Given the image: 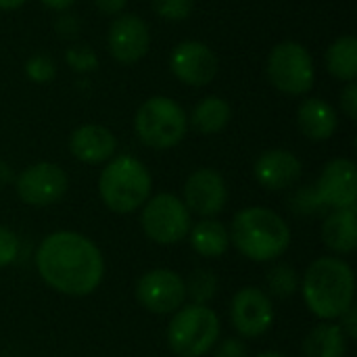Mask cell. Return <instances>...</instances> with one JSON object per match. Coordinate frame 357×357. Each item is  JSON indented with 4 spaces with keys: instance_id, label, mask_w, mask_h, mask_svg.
Instances as JSON below:
<instances>
[{
    "instance_id": "6da1fadb",
    "label": "cell",
    "mask_w": 357,
    "mask_h": 357,
    "mask_svg": "<svg viewBox=\"0 0 357 357\" xmlns=\"http://www.w3.org/2000/svg\"><path fill=\"white\" fill-rule=\"evenodd\" d=\"M36 268L50 289L69 297L94 293L105 276L100 249L84 234L69 230L52 232L40 243Z\"/></svg>"
},
{
    "instance_id": "7a4b0ae2",
    "label": "cell",
    "mask_w": 357,
    "mask_h": 357,
    "mask_svg": "<svg viewBox=\"0 0 357 357\" xmlns=\"http://www.w3.org/2000/svg\"><path fill=\"white\" fill-rule=\"evenodd\" d=\"M301 295L320 320H339L356 299V274L341 257L316 259L301 280Z\"/></svg>"
},
{
    "instance_id": "3957f363",
    "label": "cell",
    "mask_w": 357,
    "mask_h": 357,
    "mask_svg": "<svg viewBox=\"0 0 357 357\" xmlns=\"http://www.w3.org/2000/svg\"><path fill=\"white\" fill-rule=\"evenodd\" d=\"M230 243L251 261H274L291 247V228L268 207H247L232 220Z\"/></svg>"
},
{
    "instance_id": "277c9868",
    "label": "cell",
    "mask_w": 357,
    "mask_h": 357,
    "mask_svg": "<svg viewBox=\"0 0 357 357\" xmlns=\"http://www.w3.org/2000/svg\"><path fill=\"white\" fill-rule=\"evenodd\" d=\"M357 201V169L351 159H333L324 165L314 186L299 188L293 199V211L314 215L322 209H349Z\"/></svg>"
},
{
    "instance_id": "5b68a950",
    "label": "cell",
    "mask_w": 357,
    "mask_h": 357,
    "mask_svg": "<svg viewBox=\"0 0 357 357\" xmlns=\"http://www.w3.org/2000/svg\"><path fill=\"white\" fill-rule=\"evenodd\" d=\"M153 190V178L144 163L132 155H119L107 161L98 178L100 201L113 213H134L140 209Z\"/></svg>"
},
{
    "instance_id": "8992f818",
    "label": "cell",
    "mask_w": 357,
    "mask_h": 357,
    "mask_svg": "<svg viewBox=\"0 0 357 357\" xmlns=\"http://www.w3.org/2000/svg\"><path fill=\"white\" fill-rule=\"evenodd\" d=\"M188 130L186 111L169 96L146 98L134 117V132L142 144L165 151L182 142Z\"/></svg>"
},
{
    "instance_id": "52a82bcc",
    "label": "cell",
    "mask_w": 357,
    "mask_h": 357,
    "mask_svg": "<svg viewBox=\"0 0 357 357\" xmlns=\"http://www.w3.org/2000/svg\"><path fill=\"white\" fill-rule=\"evenodd\" d=\"M220 341V318L207 305L180 307L167 326V345L178 357L207 356Z\"/></svg>"
},
{
    "instance_id": "ba28073f",
    "label": "cell",
    "mask_w": 357,
    "mask_h": 357,
    "mask_svg": "<svg viewBox=\"0 0 357 357\" xmlns=\"http://www.w3.org/2000/svg\"><path fill=\"white\" fill-rule=\"evenodd\" d=\"M268 77L272 86L284 94L301 96L314 88L316 69L307 48L299 42H280L268 56Z\"/></svg>"
},
{
    "instance_id": "9c48e42d",
    "label": "cell",
    "mask_w": 357,
    "mask_h": 357,
    "mask_svg": "<svg viewBox=\"0 0 357 357\" xmlns=\"http://www.w3.org/2000/svg\"><path fill=\"white\" fill-rule=\"evenodd\" d=\"M140 224L144 234L157 245H176L192 228L190 211L184 201L169 192H159L142 205Z\"/></svg>"
},
{
    "instance_id": "30bf717a",
    "label": "cell",
    "mask_w": 357,
    "mask_h": 357,
    "mask_svg": "<svg viewBox=\"0 0 357 357\" xmlns=\"http://www.w3.org/2000/svg\"><path fill=\"white\" fill-rule=\"evenodd\" d=\"M136 299L151 314H176L180 307H184L186 301L184 278L167 268L151 270L136 282Z\"/></svg>"
},
{
    "instance_id": "8fae6325",
    "label": "cell",
    "mask_w": 357,
    "mask_h": 357,
    "mask_svg": "<svg viewBox=\"0 0 357 357\" xmlns=\"http://www.w3.org/2000/svg\"><path fill=\"white\" fill-rule=\"evenodd\" d=\"M69 180L63 167L42 161L29 165L15 178L17 197L31 207H48L59 203L67 192Z\"/></svg>"
},
{
    "instance_id": "7c38bea8",
    "label": "cell",
    "mask_w": 357,
    "mask_h": 357,
    "mask_svg": "<svg viewBox=\"0 0 357 357\" xmlns=\"http://www.w3.org/2000/svg\"><path fill=\"white\" fill-rule=\"evenodd\" d=\"M230 320L234 331L245 339L261 337L274 324V305L270 295L257 287L241 289L230 303Z\"/></svg>"
},
{
    "instance_id": "4fadbf2b",
    "label": "cell",
    "mask_w": 357,
    "mask_h": 357,
    "mask_svg": "<svg viewBox=\"0 0 357 357\" xmlns=\"http://www.w3.org/2000/svg\"><path fill=\"white\" fill-rule=\"evenodd\" d=\"M169 67L172 73L186 86H207L215 79L220 63L215 52L197 40H186L180 42L169 56Z\"/></svg>"
},
{
    "instance_id": "5bb4252c",
    "label": "cell",
    "mask_w": 357,
    "mask_h": 357,
    "mask_svg": "<svg viewBox=\"0 0 357 357\" xmlns=\"http://www.w3.org/2000/svg\"><path fill=\"white\" fill-rule=\"evenodd\" d=\"M228 203V186L220 172L201 167L192 172L184 184V205L190 213L213 218L224 211Z\"/></svg>"
},
{
    "instance_id": "9a60e30c",
    "label": "cell",
    "mask_w": 357,
    "mask_h": 357,
    "mask_svg": "<svg viewBox=\"0 0 357 357\" xmlns=\"http://www.w3.org/2000/svg\"><path fill=\"white\" fill-rule=\"evenodd\" d=\"M107 46L111 56L121 65L138 63L151 46V31L138 15H119L107 31Z\"/></svg>"
},
{
    "instance_id": "2e32d148",
    "label": "cell",
    "mask_w": 357,
    "mask_h": 357,
    "mask_svg": "<svg viewBox=\"0 0 357 357\" xmlns=\"http://www.w3.org/2000/svg\"><path fill=\"white\" fill-rule=\"evenodd\" d=\"M253 174L266 190H287L299 182L303 165L295 153L284 149H270L257 157Z\"/></svg>"
},
{
    "instance_id": "e0dca14e",
    "label": "cell",
    "mask_w": 357,
    "mask_h": 357,
    "mask_svg": "<svg viewBox=\"0 0 357 357\" xmlns=\"http://www.w3.org/2000/svg\"><path fill=\"white\" fill-rule=\"evenodd\" d=\"M69 151L82 163H107L117 151V140L109 128L98 123H84L71 132Z\"/></svg>"
},
{
    "instance_id": "ac0fdd59",
    "label": "cell",
    "mask_w": 357,
    "mask_h": 357,
    "mask_svg": "<svg viewBox=\"0 0 357 357\" xmlns=\"http://www.w3.org/2000/svg\"><path fill=\"white\" fill-rule=\"evenodd\" d=\"M299 130L316 142L328 140L339 128L337 111L322 98H305L297 111Z\"/></svg>"
},
{
    "instance_id": "d6986e66",
    "label": "cell",
    "mask_w": 357,
    "mask_h": 357,
    "mask_svg": "<svg viewBox=\"0 0 357 357\" xmlns=\"http://www.w3.org/2000/svg\"><path fill=\"white\" fill-rule=\"evenodd\" d=\"M322 241L337 255H349L357 249L356 207L335 209L322 224Z\"/></svg>"
},
{
    "instance_id": "ffe728a7",
    "label": "cell",
    "mask_w": 357,
    "mask_h": 357,
    "mask_svg": "<svg viewBox=\"0 0 357 357\" xmlns=\"http://www.w3.org/2000/svg\"><path fill=\"white\" fill-rule=\"evenodd\" d=\"M190 245L192 249L207 259H218L222 257L228 247H230V232L228 228L211 218L201 220L199 224H195L190 228Z\"/></svg>"
},
{
    "instance_id": "44dd1931",
    "label": "cell",
    "mask_w": 357,
    "mask_h": 357,
    "mask_svg": "<svg viewBox=\"0 0 357 357\" xmlns=\"http://www.w3.org/2000/svg\"><path fill=\"white\" fill-rule=\"evenodd\" d=\"M347 337L339 324H318L303 343L305 357H345Z\"/></svg>"
},
{
    "instance_id": "7402d4cb",
    "label": "cell",
    "mask_w": 357,
    "mask_h": 357,
    "mask_svg": "<svg viewBox=\"0 0 357 357\" xmlns=\"http://www.w3.org/2000/svg\"><path fill=\"white\" fill-rule=\"evenodd\" d=\"M230 117H232V109L228 100L220 96H207L195 107L190 115V123L201 134H218L228 126Z\"/></svg>"
},
{
    "instance_id": "603a6c76",
    "label": "cell",
    "mask_w": 357,
    "mask_h": 357,
    "mask_svg": "<svg viewBox=\"0 0 357 357\" xmlns=\"http://www.w3.org/2000/svg\"><path fill=\"white\" fill-rule=\"evenodd\" d=\"M326 69L343 82L357 77V40L356 36L337 38L326 50Z\"/></svg>"
},
{
    "instance_id": "cb8c5ba5",
    "label": "cell",
    "mask_w": 357,
    "mask_h": 357,
    "mask_svg": "<svg viewBox=\"0 0 357 357\" xmlns=\"http://www.w3.org/2000/svg\"><path fill=\"white\" fill-rule=\"evenodd\" d=\"M184 284H186V299L190 297L192 305H207L218 293V276L207 268L195 270L188 276V280H184Z\"/></svg>"
},
{
    "instance_id": "d4e9b609",
    "label": "cell",
    "mask_w": 357,
    "mask_h": 357,
    "mask_svg": "<svg viewBox=\"0 0 357 357\" xmlns=\"http://www.w3.org/2000/svg\"><path fill=\"white\" fill-rule=\"evenodd\" d=\"M266 284H268L270 295H274V297H278V299H289V297H293V295L299 291V287H301L297 270H295L293 266H289V264H276V266L268 272Z\"/></svg>"
},
{
    "instance_id": "484cf974",
    "label": "cell",
    "mask_w": 357,
    "mask_h": 357,
    "mask_svg": "<svg viewBox=\"0 0 357 357\" xmlns=\"http://www.w3.org/2000/svg\"><path fill=\"white\" fill-rule=\"evenodd\" d=\"M65 61L77 73H90V71H96L98 69V56H96V52L92 48H88V46H82V44H75L71 48H67Z\"/></svg>"
},
{
    "instance_id": "4316f807",
    "label": "cell",
    "mask_w": 357,
    "mask_h": 357,
    "mask_svg": "<svg viewBox=\"0 0 357 357\" xmlns=\"http://www.w3.org/2000/svg\"><path fill=\"white\" fill-rule=\"evenodd\" d=\"M25 73L36 84H48L56 75V65L48 54H33L25 63Z\"/></svg>"
},
{
    "instance_id": "83f0119b",
    "label": "cell",
    "mask_w": 357,
    "mask_h": 357,
    "mask_svg": "<svg viewBox=\"0 0 357 357\" xmlns=\"http://www.w3.org/2000/svg\"><path fill=\"white\" fill-rule=\"evenodd\" d=\"M192 6V0H153V10L167 21H184Z\"/></svg>"
},
{
    "instance_id": "f1b7e54d",
    "label": "cell",
    "mask_w": 357,
    "mask_h": 357,
    "mask_svg": "<svg viewBox=\"0 0 357 357\" xmlns=\"http://www.w3.org/2000/svg\"><path fill=\"white\" fill-rule=\"evenodd\" d=\"M19 255V238L13 230L0 226V268L10 266Z\"/></svg>"
},
{
    "instance_id": "f546056e",
    "label": "cell",
    "mask_w": 357,
    "mask_h": 357,
    "mask_svg": "<svg viewBox=\"0 0 357 357\" xmlns=\"http://www.w3.org/2000/svg\"><path fill=\"white\" fill-rule=\"evenodd\" d=\"M79 29H82V23L75 15L71 13H63L59 15V19L54 21V31L61 36V38H67V40H73L79 36Z\"/></svg>"
},
{
    "instance_id": "4dcf8cb0",
    "label": "cell",
    "mask_w": 357,
    "mask_h": 357,
    "mask_svg": "<svg viewBox=\"0 0 357 357\" xmlns=\"http://www.w3.org/2000/svg\"><path fill=\"white\" fill-rule=\"evenodd\" d=\"M213 357H247V345L241 339H224L213 345Z\"/></svg>"
},
{
    "instance_id": "1f68e13d",
    "label": "cell",
    "mask_w": 357,
    "mask_h": 357,
    "mask_svg": "<svg viewBox=\"0 0 357 357\" xmlns=\"http://www.w3.org/2000/svg\"><path fill=\"white\" fill-rule=\"evenodd\" d=\"M341 109L343 113L356 121L357 119V84L356 82H347V86L341 92Z\"/></svg>"
},
{
    "instance_id": "d6a6232c",
    "label": "cell",
    "mask_w": 357,
    "mask_h": 357,
    "mask_svg": "<svg viewBox=\"0 0 357 357\" xmlns=\"http://www.w3.org/2000/svg\"><path fill=\"white\" fill-rule=\"evenodd\" d=\"M343 324H341V331L345 333L347 339H356L357 337V312L356 305H351L343 316H341Z\"/></svg>"
},
{
    "instance_id": "836d02e7",
    "label": "cell",
    "mask_w": 357,
    "mask_h": 357,
    "mask_svg": "<svg viewBox=\"0 0 357 357\" xmlns=\"http://www.w3.org/2000/svg\"><path fill=\"white\" fill-rule=\"evenodd\" d=\"M128 0H94V6L102 15H119L126 8Z\"/></svg>"
},
{
    "instance_id": "e575fe53",
    "label": "cell",
    "mask_w": 357,
    "mask_h": 357,
    "mask_svg": "<svg viewBox=\"0 0 357 357\" xmlns=\"http://www.w3.org/2000/svg\"><path fill=\"white\" fill-rule=\"evenodd\" d=\"M10 182H15V174H13V169H10L8 163L0 161V188L8 186Z\"/></svg>"
},
{
    "instance_id": "d590c367",
    "label": "cell",
    "mask_w": 357,
    "mask_h": 357,
    "mask_svg": "<svg viewBox=\"0 0 357 357\" xmlns=\"http://www.w3.org/2000/svg\"><path fill=\"white\" fill-rule=\"evenodd\" d=\"M44 6L52 8V10H67L75 0H40Z\"/></svg>"
},
{
    "instance_id": "8d00e7d4",
    "label": "cell",
    "mask_w": 357,
    "mask_h": 357,
    "mask_svg": "<svg viewBox=\"0 0 357 357\" xmlns=\"http://www.w3.org/2000/svg\"><path fill=\"white\" fill-rule=\"evenodd\" d=\"M27 0H0V8L2 10H15L19 6H23Z\"/></svg>"
},
{
    "instance_id": "74e56055",
    "label": "cell",
    "mask_w": 357,
    "mask_h": 357,
    "mask_svg": "<svg viewBox=\"0 0 357 357\" xmlns=\"http://www.w3.org/2000/svg\"><path fill=\"white\" fill-rule=\"evenodd\" d=\"M257 357H284L282 354H278V351H264V354H259Z\"/></svg>"
}]
</instances>
